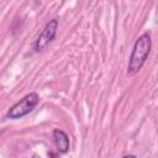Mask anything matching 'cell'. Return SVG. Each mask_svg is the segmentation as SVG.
I'll use <instances>...</instances> for the list:
<instances>
[{"label": "cell", "mask_w": 158, "mask_h": 158, "mask_svg": "<svg viewBox=\"0 0 158 158\" xmlns=\"http://www.w3.org/2000/svg\"><path fill=\"white\" fill-rule=\"evenodd\" d=\"M49 156H51V157H52V158H57V156H56V154H54V153H49Z\"/></svg>", "instance_id": "cell-6"}, {"label": "cell", "mask_w": 158, "mask_h": 158, "mask_svg": "<svg viewBox=\"0 0 158 158\" xmlns=\"http://www.w3.org/2000/svg\"><path fill=\"white\" fill-rule=\"evenodd\" d=\"M52 137H53V142H54V146H56L58 153L65 154L70 147V141H69L68 135L63 130L56 128L52 133Z\"/></svg>", "instance_id": "cell-4"}, {"label": "cell", "mask_w": 158, "mask_h": 158, "mask_svg": "<svg viewBox=\"0 0 158 158\" xmlns=\"http://www.w3.org/2000/svg\"><path fill=\"white\" fill-rule=\"evenodd\" d=\"M58 26H59V21L57 19H52L44 25L43 30L37 36V38L33 43V51L35 52H42L48 47V44L54 40V37L57 35Z\"/></svg>", "instance_id": "cell-3"}, {"label": "cell", "mask_w": 158, "mask_h": 158, "mask_svg": "<svg viewBox=\"0 0 158 158\" xmlns=\"http://www.w3.org/2000/svg\"><path fill=\"white\" fill-rule=\"evenodd\" d=\"M40 102V95L36 91H31L15 102L6 112V117L10 120H19L33 111Z\"/></svg>", "instance_id": "cell-2"}, {"label": "cell", "mask_w": 158, "mask_h": 158, "mask_svg": "<svg viewBox=\"0 0 158 158\" xmlns=\"http://www.w3.org/2000/svg\"><path fill=\"white\" fill-rule=\"evenodd\" d=\"M33 158H38V157H37V156H33Z\"/></svg>", "instance_id": "cell-7"}, {"label": "cell", "mask_w": 158, "mask_h": 158, "mask_svg": "<svg viewBox=\"0 0 158 158\" xmlns=\"http://www.w3.org/2000/svg\"><path fill=\"white\" fill-rule=\"evenodd\" d=\"M151 49H152L151 35L148 32H144L133 43L132 52L130 54L128 64H127V74L128 75H135L142 69L146 60L148 59Z\"/></svg>", "instance_id": "cell-1"}, {"label": "cell", "mask_w": 158, "mask_h": 158, "mask_svg": "<svg viewBox=\"0 0 158 158\" xmlns=\"http://www.w3.org/2000/svg\"><path fill=\"white\" fill-rule=\"evenodd\" d=\"M121 158H137L135 154H125V156H122Z\"/></svg>", "instance_id": "cell-5"}]
</instances>
